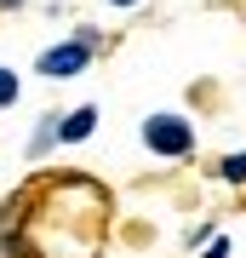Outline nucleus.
<instances>
[{"label": "nucleus", "mask_w": 246, "mask_h": 258, "mask_svg": "<svg viewBox=\"0 0 246 258\" xmlns=\"http://www.w3.org/2000/svg\"><path fill=\"white\" fill-rule=\"evenodd\" d=\"M143 144L155 149V155L172 161V155H189V149H195V132H189L183 115H149L143 120Z\"/></svg>", "instance_id": "1"}, {"label": "nucleus", "mask_w": 246, "mask_h": 258, "mask_svg": "<svg viewBox=\"0 0 246 258\" xmlns=\"http://www.w3.org/2000/svg\"><path fill=\"white\" fill-rule=\"evenodd\" d=\"M92 63V40H63V46H52L40 57V75H52V81H63V75H80Z\"/></svg>", "instance_id": "2"}, {"label": "nucleus", "mask_w": 246, "mask_h": 258, "mask_svg": "<svg viewBox=\"0 0 246 258\" xmlns=\"http://www.w3.org/2000/svg\"><path fill=\"white\" fill-rule=\"evenodd\" d=\"M92 132H98V109L86 103V109H74L63 126H57V138H63V144H80V138H92Z\"/></svg>", "instance_id": "3"}, {"label": "nucleus", "mask_w": 246, "mask_h": 258, "mask_svg": "<svg viewBox=\"0 0 246 258\" xmlns=\"http://www.w3.org/2000/svg\"><path fill=\"white\" fill-rule=\"evenodd\" d=\"M218 172L229 178V184H246V155H229V161L218 166Z\"/></svg>", "instance_id": "4"}, {"label": "nucleus", "mask_w": 246, "mask_h": 258, "mask_svg": "<svg viewBox=\"0 0 246 258\" xmlns=\"http://www.w3.org/2000/svg\"><path fill=\"white\" fill-rule=\"evenodd\" d=\"M12 98H18V75L0 69V103H12Z\"/></svg>", "instance_id": "5"}, {"label": "nucleus", "mask_w": 246, "mask_h": 258, "mask_svg": "<svg viewBox=\"0 0 246 258\" xmlns=\"http://www.w3.org/2000/svg\"><path fill=\"white\" fill-rule=\"evenodd\" d=\"M201 258H229V235H218V241H206V252Z\"/></svg>", "instance_id": "6"}, {"label": "nucleus", "mask_w": 246, "mask_h": 258, "mask_svg": "<svg viewBox=\"0 0 246 258\" xmlns=\"http://www.w3.org/2000/svg\"><path fill=\"white\" fill-rule=\"evenodd\" d=\"M115 6H137V0H115Z\"/></svg>", "instance_id": "7"}, {"label": "nucleus", "mask_w": 246, "mask_h": 258, "mask_svg": "<svg viewBox=\"0 0 246 258\" xmlns=\"http://www.w3.org/2000/svg\"><path fill=\"white\" fill-rule=\"evenodd\" d=\"M0 6H18V0H0Z\"/></svg>", "instance_id": "8"}]
</instances>
